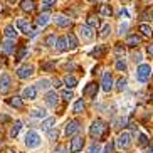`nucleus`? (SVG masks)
Listing matches in <instances>:
<instances>
[{"mask_svg":"<svg viewBox=\"0 0 153 153\" xmlns=\"http://www.w3.org/2000/svg\"><path fill=\"white\" fill-rule=\"evenodd\" d=\"M106 131H108V125L103 120H96V121H93V125L89 128V135L94 136V138H101Z\"/></svg>","mask_w":153,"mask_h":153,"instance_id":"1","label":"nucleus"},{"mask_svg":"<svg viewBox=\"0 0 153 153\" xmlns=\"http://www.w3.org/2000/svg\"><path fill=\"white\" fill-rule=\"evenodd\" d=\"M150 74H152V68L148 64H140L136 69V79L140 82H146L150 79Z\"/></svg>","mask_w":153,"mask_h":153,"instance_id":"2","label":"nucleus"},{"mask_svg":"<svg viewBox=\"0 0 153 153\" xmlns=\"http://www.w3.org/2000/svg\"><path fill=\"white\" fill-rule=\"evenodd\" d=\"M17 29L20 32H24V34L30 36V37H34L37 34V30L32 29V25L29 24V20H25V19H19V20H17Z\"/></svg>","mask_w":153,"mask_h":153,"instance_id":"3","label":"nucleus"},{"mask_svg":"<svg viewBox=\"0 0 153 153\" xmlns=\"http://www.w3.org/2000/svg\"><path fill=\"white\" fill-rule=\"evenodd\" d=\"M25 145H27L29 148H37L39 145H41V136L37 131H29L27 136H25Z\"/></svg>","mask_w":153,"mask_h":153,"instance_id":"4","label":"nucleus"},{"mask_svg":"<svg viewBox=\"0 0 153 153\" xmlns=\"http://www.w3.org/2000/svg\"><path fill=\"white\" fill-rule=\"evenodd\" d=\"M116 145H118V148H128L131 145V133L130 131H121L120 133V136H118L116 140Z\"/></svg>","mask_w":153,"mask_h":153,"instance_id":"5","label":"nucleus"},{"mask_svg":"<svg viewBox=\"0 0 153 153\" xmlns=\"http://www.w3.org/2000/svg\"><path fill=\"white\" fill-rule=\"evenodd\" d=\"M82 145H84V138L79 135H76L74 138L71 140V148H69V152L71 153H77L82 150Z\"/></svg>","mask_w":153,"mask_h":153,"instance_id":"6","label":"nucleus"},{"mask_svg":"<svg viewBox=\"0 0 153 153\" xmlns=\"http://www.w3.org/2000/svg\"><path fill=\"white\" fill-rule=\"evenodd\" d=\"M32 74H34V66H29V64L20 66V68L17 69V76L20 77V79H27V77L32 76Z\"/></svg>","mask_w":153,"mask_h":153,"instance_id":"7","label":"nucleus"},{"mask_svg":"<svg viewBox=\"0 0 153 153\" xmlns=\"http://www.w3.org/2000/svg\"><path fill=\"white\" fill-rule=\"evenodd\" d=\"M10 86H12V82H10L9 74H2V77H0V93L7 94L10 91Z\"/></svg>","mask_w":153,"mask_h":153,"instance_id":"8","label":"nucleus"},{"mask_svg":"<svg viewBox=\"0 0 153 153\" xmlns=\"http://www.w3.org/2000/svg\"><path fill=\"white\" fill-rule=\"evenodd\" d=\"M79 128H81V123L77 121V120H72V121H69L68 125H66V135L68 136L76 135L77 131H79Z\"/></svg>","mask_w":153,"mask_h":153,"instance_id":"9","label":"nucleus"},{"mask_svg":"<svg viewBox=\"0 0 153 153\" xmlns=\"http://www.w3.org/2000/svg\"><path fill=\"white\" fill-rule=\"evenodd\" d=\"M101 88L104 93H109L113 88V79H111V72H104L103 74V81H101Z\"/></svg>","mask_w":153,"mask_h":153,"instance_id":"10","label":"nucleus"},{"mask_svg":"<svg viewBox=\"0 0 153 153\" xmlns=\"http://www.w3.org/2000/svg\"><path fill=\"white\" fill-rule=\"evenodd\" d=\"M82 94H84L86 98H96V94H98V84H96V82H89V84L84 88Z\"/></svg>","mask_w":153,"mask_h":153,"instance_id":"11","label":"nucleus"},{"mask_svg":"<svg viewBox=\"0 0 153 153\" xmlns=\"http://www.w3.org/2000/svg\"><path fill=\"white\" fill-rule=\"evenodd\" d=\"M45 101H47L49 106H57L59 104V94L56 93V91H51V93L45 94Z\"/></svg>","mask_w":153,"mask_h":153,"instance_id":"12","label":"nucleus"},{"mask_svg":"<svg viewBox=\"0 0 153 153\" xmlns=\"http://www.w3.org/2000/svg\"><path fill=\"white\" fill-rule=\"evenodd\" d=\"M54 22H56V25H59V27H69V25H71V19H68V17H64V15L57 14L54 17Z\"/></svg>","mask_w":153,"mask_h":153,"instance_id":"13","label":"nucleus"},{"mask_svg":"<svg viewBox=\"0 0 153 153\" xmlns=\"http://www.w3.org/2000/svg\"><path fill=\"white\" fill-rule=\"evenodd\" d=\"M79 32H81V36L84 37L86 41H91V39L94 37V32H93V27H89V25H81Z\"/></svg>","mask_w":153,"mask_h":153,"instance_id":"14","label":"nucleus"},{"mask_svg":"<svg viewBox=\"0 0 153 153\" xmlns=\"http://www.w3.org/2000/svg\"><path fill=\"white\" fill-rule=\"evenodd\" d=\"M37 96V88L36 86H27L25 89H24V98L25 99H36Z\"/></svg>","mask_w":153,"mask_h":153,"instance_id":"15","label":"nucleus"},{"mask_svg":"<svg viewBox=\"0 0 153 153\" xmlns=\"http://www.w3.org/2000/svg\"><path fill=\"white\" fill-rule=\"evenodd\" d=\"M20 9H22L24 12H34V10H36V5H34L32 0H22V2H20Z\"/></svg>","mask_w":153,"mask_h":153,"instance_id":"16","label":"nucleus"},{"mask_svg":"<svg viewBox=\"0 0 153 153\" xmlns=\"http://www.w3.org/2000/svg\"><path fill=\"white\" fill-rule=\"evenodd\" d=\"M54 125H56V120H54V118H47V120H44V121H42L41 128H42L44 131H51L52 128H54Z\"/></svg>","mask_w":153,"mask_h":153,"instance_id":"17","label":"nucleus"},{"mask_svg":"<svg viewBox=\"0 0 153 153\" xmlns=\"http://www.w3.org/2000/svg\"><path fill=\"white\" fill-rule=\"evenodd\" d=\"M4 36L9 39V41H12V39H15L17 37V32H15V29L12 27V25H7V27L4 29Z\"/></svg>","mask_w":153,"mask_h":153,"instance_id":"18","label":"nucleus"},{"mask_svg":"<svg viewBox=\"0 0 153 153\" xmlns=\"http://www.w3.org/2000/svg\"><path fill=\"white\" fill-rule=\"evenodd\" d=\"M140 42H141V39H140L138 36H130L126 39V45H128V47H138Z\"/></svg>","mask_w":153,"mask_h":153,"instance_id":"19","label":"nucleus"},{"mask_svg":"<svg viewBox=\"0 0 153 153\" xmlns=\"http://www.w3.org/2000/svg\"><path fill=\"white\" fill-rule=\"evenodd\" d=\"M7 103L10 104V106H14V108H22L24 103H22V99L19 98V96H14V98H10L7 99Z\"/></svg>","mask_w":153,"mask_h":153,"instance_id":"20","label":"nucleus"},{"mask_svg":"<svg viewBox=\"0 0 153 153\" xmlns=\"http://www.w3.org/2000/svg\"><path fill=\"white\" fill-rule=\"evenodd\" d=\"M104 52H106V47H104V45H98V47H94V49L91 51V56L98 59V57H101Z\"/></svg>","mask_w":153,"mask_h":153,"instance_id":"21","label":"nucleus"},{"mask_svg":"<svg viewBox=\"0 0 153 153\" xmlns=\"http://www.w3.org/2000/svg\"><path fill=\"white\" fill-rule=\"evenodd\" d=\"M66 39H68V45H69V47H71V49H76V47H77V39H76V36L69 32L68 36H66Z\"/></svg>","mask_w":153,"mask_h":153,"instance_id":"22","label":"nucleus"},{"mask_svg":"<svg viewBox=\"0 0 153 153\" xmlns=\"http://www.w3.org/2000/svg\"><path fill=\"white\" fill-rule=\"evenodd\" d=\"M36 88H37V89H41V91L49 89V88H51V81H49V79H41V81H37Z\"/></svg>","mask_w":153,"mask_h":153,"instance_id":"23","label":"nucleus"},{"mask_svg":"<svg viewBox=\"0 0 153 153\" xmlns=\"http://www.w3.org/2000/svg\"><path fill=\"white\" fill-rule=\"evenodd\" d=\"M140 32H141L145 37H152L153 36L152 27H150V25H146V24H141V25H140Z\"/></svg>","mask_w":153,"mask_h":153,"instance_id":"24","label":"nucleus"},{"mask_svg":"<svg viewBox=\"0 0 153 153\" xmlns=\"http://www.w3.org/2000/svg\"><path fill=\"white\" fill-rule=\"evenodd\" d=\"M49 15L47 14H41L39 17H37V25L39 27H44V25H47V22H49Z\"/></svg>","mask_w":153,"mask_h":153,"instance_id":"25","label":"nucleus"},{"mask_svg":"<svg viewBox=\"0 0 153 153\" xmlns=\"http://www.w3.org/2000/svg\"><path fill=\"white\" fill-rule=\"evenodd\" d=\"M72 111L76 113V114H79V113L84 111V101H82V99H77L76 103H74V108H72Z\"/></svg>","mask_w":153,"mask_h":153,"instance_id":"26","label":"nucleus"},{"mask_svg":"<svg viewBox=\"0 0 153 153\" xmlns=\"http://www.w3.org/2000/svg\"><path fill=\"white\" fill-rule=\"evenodd\" d=\"M20 128H22V123H20V121H15V125L12 126V130H10V138H15V136L20 133Z\"/></svg>","mask_w":153,"mask_h":153,"instance_id":"27","label":"nucleus"},{"mask_svg":"<svg viewBox=\"0 0 153 153\" xmlns=\"http://www.w3.org/2000/svg\"><path fill=\"white\" fill-rule=\"evenodd\" d=\"M64 84L72 89V88H74V86L77 84V79H76L74 76H66V79H64Z\"/></svg>","mask_w":153,"mask_h":153,"instance_id":"28","label":"nucleus"},{"mask_svg":"<svg viewBox=\"0 0 153 153\" xmlns=\"http://www.w3.org/2000/svg\"><path fill=\"white\" fill-rule=\"evenodd\" d=\"M2 45H4V51L7 52V54H10V52H14V51H15V45H14V42H12V41H5Z\"/></svg>","mask_w":153,"mask_h":153,"instance_id":"29","label":"nucleus"},{"mask_svg":"<svg viewBox=\"0 0 153 153\" xmlns=\"http://www.w3.org/2000/svg\"><path fill=\"white\" fill-rule=\"evenodd\" d=\"M68 47H69V45H68V39H57V51L64 52Z\"/></svg>","mask_w":153,"mask_h":153,"instance_id":"30","label":"nucleus"},{"mask_svg":"<svg viewBox=\"0 0 153 153\" xmlns=\"http://www.w3.org/2000/svg\"><path fill=\"white\" fill-rule=\"evenodd\" d=\"M54 44H57L56 34H51V36H47V37H45V45H47V47H52Z\"/></svg>","mask_w":153,"mask_h":153,"instance_id":"31","label":"nucleus"},{"mask_svg":"<svg viewBox=\"0 0 153 153\" xmlns=\"http://www.w3.org/2000/svg\"><path fill=\"white\" fill-rule=\"evenodd\" d=\"M99 14H101V15H111L113 10H111L109 5H101V7H99Z\"/></svg>","mask_w":153,"mask_h":153,"instance_id":"32","label":"nucleus"},{"mask_svg":"<svg viewBox=\"0 0 153 153\" xmlns=\"http://www.w3.org/2000/svg\"><path fill=\"white\" fill-rule=\"evenodd\" d=\"M27 52H29V47H22V49L17 52V59H15V61H17V62H19V61H22V59L27 56Z\"/></svg>","mask_w":153,"mask_h":153,"instance_id":"33","label":"nucleus"},{"mask_svg":"<svg viewBox=\"0 0 153 153\" xmlns=\"http://www.w3.org/2000/svg\"><path fill=\"white\" fill-rule=\"evenodd\" d=\"M116 89H118V91H125V89H126V79H125V77H120V79H118Z\"/></svg>","mask_w":153,"mask_h":153,"instance_id":"34","label":"nucleus"},{"mask_svg":"<svg viewBox=\"0 0 153 153\" xmlns=\"http://www.w3.org/2000/svg\"><path fill=\"white\" fill-rule=\"evenodd\" d=\"M45 109H34L32 111V118H45Z\"/></svg>","mask_w":153,"mask_h":153,"instance_id":"35","label":"nucleus"},{"mask_svg":"<svg viewBox=\"0 0 153 153\" xmlns=\"http://www.w3.org/2000/svg\"><path fill=\"white\" fill-rule=\"evenodd\" d=\"M88 25H89V27H93V29H94V27H98V25H99V20H98V19L94 17V15H91V17L88 19Z\"/></svg>","mask_w":153,"mask_h":153,"instance_id":"36","label":"nucleus"},{"mask_svg":"<svg viewBox=\"0 0 153 153\" xmlns=\"http://www.w3.org/2000/svg\"><path fill=\"white\" fill-rule=\"evenodd\" d=\"M114 66H116V69H118V71H126V62L123 61V59H118Z\"/></svg>","mask_w":153,"mask_h":153,"instance_id":"37","label":"nucleus"},{"mask_svg":"<svg viewBox=\"0 0 153 153\" xmlns=\"http://www.w3.org/2000/svg\"><path fill=\"white\" fill-rule=\"evenodd\" d=\"M114 145H116V143H114L113 140L109 141V143H106V146H104V153H113V152H114Z\"/></svg>","mask_w":153,"mask_h":153,"instance_id":"38","label":"nucleus"},{"mask_svg":"<svg viewBox=\"0 0 153 153\" xmlns=\"http://www.w3.org/2000/svg\"><path fill=\"white\" fill-rule=\"evenodd\" d=\"M109 32H111V27H109V25H104L99 36H101V37H108V36H109Z\"/></svg>","mask_w":153,"mask_h":153,"instance_id":"39","label":"nucleus"},{"mask_svg":"<svg viewBox=\"0 0 153 153\" xmlns=\"http://www.w3.org/2000/svg\"><path fill=\"white\" fill-rule=\"evenodd\" d=\"M138 140H140V145H141V146H146V145H148V138H146V135H140Z\"/></svg>","mask_w":153,"mask_h":153,"instance_id":"40","label":"nucleus"},{"mask_svg":"<svg viewBox=\"0 0 153 153\" xmlns=\"http://www.w3.org/2000/svg\"><path fill=\"white\" fill-rule=\"evenodd\" d=\"M47 136H49L51 140H57L59 133H57V130H51V131H47Z\"/></svg>","mask_w":153,"mask_h":153,"instance_id":"41","label":"nucleus"},{"mask_svg":"<svg viewBox=\"0 0 153 153\" xmlns=\"http://www.w3.org/2000/svg\"><path fill=\"white\" fill-rule=\"evenodd\" d=\"M62 98L66 99V101L72 99V91H62Z\"/></svg>","mask_w":153,"mask_h":153,"instance_id":"42","label":"nucleus"},{"mask_svg":"<svg viewBox=\"0 0 153 153\" xmlns=\"http://www.w3.org/2000/svg\"><path fill=\"white\" fill-rule=\"evenodd\" d=\"M126 29H128V22L121 24V25H120V34H125V32H126Z\"/></svg>","mask_w":153,"mask_h":153,"instance_id":"43","label":"nucleus"},{"mask_svg":"<svg viewBox=\"0 0 153 153\" xmlns=\"http://www.w3.org/2000/svg\"><path fill=\"white\" fill-rule=\"evenodd\" d=\"M98 152H99L98 145H91V146H89V153H98Z\"/></svg>","mask_w":153,"mask_h":153,"instance_id":"44","label":"nucleus"},{"mask_svg":"<svg viewBox=\"0 0 153 153\" xmlns=\"http://www.w3.org/2000/svg\"><path fill=\"white\" fill-rule=\"evenodd\" d=\"M133 61L135 62H141V54H135L133 56Z\"/></svg>","mask_w":153,"mask_h":153,"instance_id":"45","label":"nucleus"},{"mask_svg":"<svg viewBox=\"0 0 153 153\" xmlns=\"http://www.w3.org/2000/svg\"><path fill=\"white\" fill-rule=\"evenodd\" d=\"M54 68V62H47V64H44V69H52Z\"/></svg>","mask_w":153,"mask_h":153,"instance_id":"46","label":"nucleus"},{"mask_svg":"<svg viewBox=\"0 0 153 153\" xmlns=\"http://www.w3.org/2000/svg\"><path fill=\"white\" fill-rule=\"evenodd\" d=\"M146 51H148V54H150V56H153V44H150L148 47H146Z\"/></svg>","mask_w":153,"mask_h":153,"instance_id":"47","label":"nucleus"},{"mask_svg":"<svg viewBox=\"0 0 153 153\" xmlns=\"http://www.w3.org/2000/svg\"><path fill=\"white\" fill-rule=\"evenodd\" d=\"M52 84H54V88H61V81H59V79H56Z\"/></svg>","mask_w":153,"mask_h":153,"instance_id":"48","label":"nucleus"},{"mask_svg":"<svg viewBox=\"0 0 153 153\" xmlns=\"http://www.w3.org/2000/svg\"><path fill=\"white\" fill-rule=\"evenodd\" d=\"M116 52H118V54H125V49H121V47H116Z\"/></svg>","mask_w":153,"mask_h":153,"instance_id":"49","label":"nucleus"},{"mask_svg":"<svg viewBox=\"0 0 153 153\" xmlns=\"http://www.w3.org/2000/svg\"><path fill=\"white\" fill-rule=\"evenodd\" d=\"M42 9H44V10H49V9H51V4H45L44 7H42Z\"/></svg>","mask_w":153,"mask_h":153,"instance_id":"50","label":"nucleus"},{"mask_svg":"<svg viewBox=\"0 0 153 153\" xmlns=\"http://www.w3.org/2000/svg\"><path fill=\"white\" fill-rule=\"evenodd\" d=\"M57 153H64V148H62V146H59V148H57Z\"/></svg>","mask_w":153,"mask_h":153,"instance_id":"51","label":"nucleus"},{"mask_svg":"<svg viewBox=\"0 0 153 153\" xmlns=\"http://www.w3.org/2000/svg\"><path fill=\"white\" fill-rule=\"evenodd\" d=\"M5 153H15V152H14V150H10V148H9V150H5Z\"/></svg>","mask_w":153,"mask_h":153,"instance_id":"52","label":"nucleus"},{"mask_svg":"<svg viewBox=\"0 0 153 153\" xmlns=\"http://www.w3.org/2000/svg\"><path fill=\"white\" fill-rule=\"evenodd\" d=\"M44 2H45V4H51V2H52V0H44Z\"/></svg>","mask_w":153,"mask_h":153,"instance_id":"53","label":"nucleus"},{"mask_svg":"<svg viewBox=\"0 0 153 153\" xmlns=\"http://www.w3.org/2000/svg\"><path fill=\"white\" fill-rule=\"evenodd\" d=\"M10 2H17V0H10Z\"/></svg>","mask_w":153,"mask_h":153,"instance_id":"54","label":"nucleus"}]
</instances>
